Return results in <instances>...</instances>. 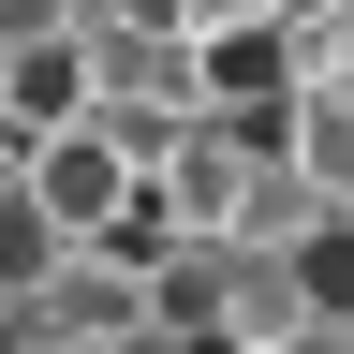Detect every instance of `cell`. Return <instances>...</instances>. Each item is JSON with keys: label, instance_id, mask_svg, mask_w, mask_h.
<instances>
[{"label": "cell", "instance_id": "5b68a950", "mask_svg": "<svg viewBox=\"0 0 354 354\" xmlns=\"http://www.w3.org/2000/svg\"><path fill=\"white\" fill-rule=\"evenodd\" d=\"M295 295H310V325H354V207H325L295 236Z\"/></svg>", "mask_w": 354, "mask_h": 354}, {"label": "cell", "instance_id": "ba28073f", "mask_svg": "<svg viewBox=\"0 0 354 354\" xmlns=\"http://www.w3.org/2000/svg\"><path fill=\"white\" fill-rule=\"evenodd\" d=\"M15 162H30V133H15V118H0V192H15Z\"/></svg>", "mask_w": 354, "mask_h": 354}, {"label": "cell", "instance_id": "6da1fadb", "mask_svg": "<svg viewBox=\"0 0 354 354\" xmlns=\"http://www.w3.org/2000/svg\"><path fill=\"white\" fill-rule=\"evenodd\" d=\"M15 177H30V207L59 221L74 251H88V236H118V221L148 207V162H133L104 118H74V133H30V162H15Z\"/></svg>", "mask_w": 354, "mask_h": 354}, {"label": "cell", "instance_id": "8992f818", "mask_svg": "<svg viewBox=\"0 0 354 354\" xmlns=\"http://www.w3.org/2000/svg\"><path fill=\"white\" fill-rule=\"evenodd\" d=\"M310 88H354V15H339V44H325V74H310Z\"/></svg>", "mask_w": 354, "mask_h": 354}, {"label": "cell", "instance_id": "3957f363", "mask_svg": "<svg viewBox=\"0 0 354 354\" xmlns=\"http://www.w3.org/2000/svg\"><path fill=\"white\" fill-rule=\"evenodd\" d=\"M281 162L325 207H354V88H295V104H281Z\"/></svg>", "mask_w": 354, "mask_h": 354}, {"label": "cell", "instance_id": "277c9868", "mask_svg": "<svg viewBox=\"0 0 354 354\" xmlns=\"http://www.w3.org/2000/svg\"><path fill=\"white\" fill-rule=\"evenodd\" d=\"M59 266H74V236L30 207V177H15V192H0V310H30L44 281H59Z\"/></svg>", "mask_w": 354, "mask_h": 354}, {"label": "cell", "instance_id": "7a4b0ae2", "mask_svg": "<svg viewBox=\"0 0 354 354\" xmlns=\"http://www.w3.org/2000/svg\"><path fill=\"white\" fill-rule=\"evenodd\" d=\"M0 118H15V133H74V118H88V59H74V30H44V44L0 59Z\"/></svg>", "mask_w": 354, "mask_h": 354}, {"label": "cell", "instance_id": "52a82bcc", "mask_svg": "<svg viewBox=\"0 0 354 354\" xmlns=\"http://www.w3.org/2000/svg\"><path fill=\"white\" fill-rule=\"evenodd\" d=\"M281 354H354V325H295V339H281Z\"/></svg>", "mask_w": 354, "mask_h": 354}]
</instances>
